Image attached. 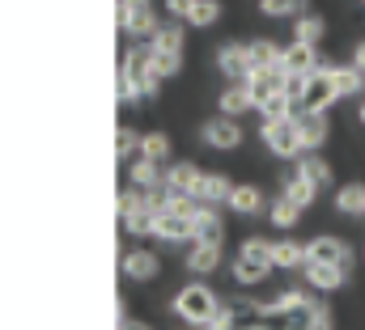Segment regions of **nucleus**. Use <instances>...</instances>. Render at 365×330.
Listing matches in <instances>:
<instances>
[{
	"label": "nucleus",
	"mask_w": 365,
	"mask_h": 330,
	"mask_svg": "<svg viewBox=\"0 0 365 330\" xmlns=\"http://www.w3.org/2000/svg\"><path fill=\"white\" fill-rule=\"evenodd\" d=\"M259 140H264V149H268L272 157H302V153H306V144H302V136H297L293 115H289V119H264Z\"/></svg>",
	"instance_id": "obj_1"
},
{
	"label": "nucleus",
	"mask_w": 365,
	"mask_h": 330,
	"mask_svg": "<svg viewBox=\"0 0 365 330\" xmlns=\"http://www.w3.org/2000/svg\"><path fill=\"white\" fill-rule=\"evenodd\" d=\"M217 305H221V301H217L204 284H187L179 297H175V314H179L187 326H204V322H212Z\"/></svg>",
	"instance_id": "obj_2"
},
{
	"label": "nucleus",
	"mask_w": 365,
	"mask_h": 330,
	"mask_svg": "<svg viewBox=\"0 0 365 330\" xmlns=\"http://www.w3.org/2000/svg\"><path fill=\"white\" fill-rule=\"evenodd\" d=\"M217 68H221V77H225V81L242 85L251 73H255L251 43H221V47H217Z\"/></svg>",
	"instance_id": "obj_3"
},
{
	"label": "nucleus",
	"mask_w": 365,
	"mask_h": 330,
	"mask_svg": "<svg viewBox=\"0 0 365 330\" xmlns=\"http://www.w3.org/2000/svg\"><path fill=\"white\" fill-rule=\"evenodd\" d=\"M200 140H204L208 149H217V153H230V149L242 144V123L230 119V115H217V119H208V123L200 127Z\"/></svg>",
	"instance_id": "obj_4"
},
{
	"label": "nucleus",
	"mask_w": 365,
	"mask_h": 330,
	"mask_svg": "<svg viewBox=\"0 0 365 330\" xmlns=\"http://www.w3.org/2000/svg\"><path fill=\"white\" fill-rule=\"evenodd\" d=\"M336 97H340V89L331 85V77H327V73H314V77L306 81V93H302L297 110H327Z\"/></svg>",
	"instance_id": "obj_5"
},
{
	"label": "nucleus",
	"mask_w": 365,
	"mask_h": 330,
	"mask_svg": "<svg viewBox=\"0 0 365 330\" xmlns=\"http://www.w3.org/2000/svg\"><path fill=\"white\" fill-rule=\"evenodd\" d=\"M319 73H327L331 77V85L340 89V97H353V93H365V73L357 68V64H319Z\"/></svg>",
	"instance_id": "obj_6"
},
{
	"label": "nucleus",
	"mask_w": 365,
	"mask_h": 330,
	"mask_svg": "<svg viewBox=\"0 0 365 330\" xmlns=\"http://www.w3.org/2000/svg\"><path fill=\"white\" fill-rule=\"evenodd\" d=\"M195 233V220L191 216H182V212H158V225H153V238L158 242H187Z\"/></svg>",
	"instance_id": "obj_7"
},
{
	"label": "nucleus",
	"mask_w": 365,
	"mask_h": 330,
	"mask_svg": "<svg viewBox=\"0 0 365 330\" xmlns=\"http://www.w3.org/2000/svg\"><path fill=\"white\" fill-rule=\"evenodd\" d=\"M319 51L314 43H289L284 47V73H297V77H314L319 73Z\"/></svg>",
	"instance_id": "obj_8"
},
{
	"label": "nucleus",
	"mask_w": 365,
	"mask_h": 330,
	"mask_svg": "<svg viewBox=\"0 0 365 330\" xmlns=\"http://www.w3.org/2000/svg\"><path fill=\"white\" fill-rule=\"evenodd\" d=\"M293 123H297V136H302L306 153L327 140V119H323V110H293Z\"/></svg>",
	"instance_id": "obj_9"
},
{
	"label": "nucleus",
	"mask_w": 365,
	"mask_h": 330,
	"mask_svg": "<svg viewBox=\"0 0 365 330\" xmlns=\"http://www.w3.org/2000/svg\"><path fill=\"white\" fill-rule=\"evenodd\" d=\"M128 182L136 191H153V186H166V165L162 161H149V157H136L132 169H128Z\"/></svg>",
	"instance_id": "obj_10"
},
{
	"label": "nucleus",
	"mask_w": 365,
	"mask_h": 330,
	"mask_svg": "<svg viewBox=\"0 0 365 330\" xmlns=\"http://www.w3.org/2000/svg\"><path fill=\"white\" fill-rule=\"evenodd\" d=\"M200 169L191 161H175V165H166V186L175 191V195H200Z\"/></svg>",
	"instance_id": "obj_11"
},
{
	"label": "nucleus",
	"mask_w": 365,
	"mask_h": 330,
	"mask_svg": "<svg viewBox=\"0 0 365 330\" xmlns=\"http://www.w3.org/2000/svg\"><path fill=\"white\" fill-rule=\"evenodd\" d=\"M158 26H162V21H158V13H153L149 4L136 9V13H128V17H119V30L132 34V38H140V43H149V38L158 34Z\"/></svg>",
	"instance_id": "obj_12"
},
{
	"label": "nucleus",
	"mask_w": 365,
	"mask_h": 330,
	"mask_svg": "<svg viewBox=\"0 0 365 330\" xmlns=\"http://www.w3.org/2000/svg\"><path fill=\"white\" fill-rule=\"evenodd\" d=\"M310 258L336 262V267H353V250H349V242H340V238H314L310 242Z\"/></svg>",
	"instance_id": "obj_13"
},
{
	"label": "nucleus",
	"mask_w": 365,
	"mask_h": 330,
	"mask_svg": "<svg viewBox=\"0 0 365 330\" xmlns=\"http://www.w3.org/2000/svg\"><path fill=\"white\" fill-rule=\"evenodd\" d=\"M344 275H349V267H336V262H319V258H310V262H306V280H310L314 288H323V292L340 288V284H344Z\"/></svg>",
	"instance_id": "obj_14"
},
{
	"label": "nucleus",
	"mask_w": 365,
	"mask_h": 330,
	"mask_svg": "<svg viewBox=\"0 0 365 330\" xmlns=\"http://www.w3.org/2000/svg\"><path fill=\"white\" fill-rule=\"evenodd\" d=\"M195 242H208V246H221V238H225V225H221V216L212 212V203H204L200 212H195V233H191Z\"/></svg>",
	"instance_id": "obj_15"
},
{
	"label": "nucleus",
	"mask_w": 365,
	"mask_h": 330,
	"mask_svg": "<svg viewBox=\"0 0 365 330\" xmlns=\"http://www.w3.org/2000/svg\"><path fill=\"white\" fill-rule=\"evenodd\" d=\"M158 271H162V262H158L153 250H132V254H123V275H128V280H153Z\"/></svg>",
	"instance_id": "obj_16"
},
{
	"label": "nucleus",
	"mask_w": 365,
	"mask_h": 330,
	"mask_svg": "<svg viewBox=\"0 0 365 330\" xmlns=\"http://www.w3.org/2000/svg\"><path fill=\"white\" fill-rule=\"evenodd\" d=\"M119 225H123V233H136V238H145V233H153V225H158V212L140 199L132 212H119Z\"/></svg>",
	"instance_id": "obj_17"
},
{
	"label": "nucleus",
	"mask_w": 365,
	"mask_h": 330,
	"mask_svg": "<svg viewBox=\"0 0 365 330\" xmlns=\"http://www.w3.org/2000/svg\"><path fill=\"white\" fill-rule=\"evenodd\" d=\"M221 115H230V119H238V115H247V110H255V97H251V89H247V81L242 85H230L225 93H221Z\"/></svg>",
	"instance_id": "obj_18"
},
{
	"label": "nucleus",
	"mask_w": 365,
	"mask_h": 330,
	"mask_svg": "<svg viewBox=\"0 0 365 330\" xmlns=\"http://www.w3.org/2000/svg\"><path fill=\"white\" fill-rule=\"evenodd\" d=\"M306 262H310V246H302V242H276L272 246V267H280V271H293Z\"/></svg>",
	"instance_id": "obj_19"
},
{
	"label": "nucleus",
	"mask_w": 365,
	"mask_h": 330,
	"mask_svg": "<svg viewBox=\"0 0 365 330\" xmlns=\"http://www.w3.org/2000/svg\"><path fill=\"white\" fill-rule=\"evenodd\" d=\"M230 195H234V182H230L225 174H204V178H200V199H204V203L217 208V203H230Z\"/></svg>",
	"instance_id": "obj_20"
},
{
	"label": "nucleus",
	"mask_w": 365,
	"mask_h": 330,
	"mask_svg": "<svg viewBox=\"0 0 365 330\" xmlns=\"http://www.w3.org/2000/svg\"><path fill=\"white\" fill-rule=\"evenodd\" d=\"M182 26H187V21H175V17L162 21L158 34L149 38V47H158V51H182V43H187V30H182Z\"/></svg>",
	"instance_id": "obj_21"
},
{
	"label": "nucleus",
	"mask_w": 365,
	"mask_h": 330,
	"mask_svg": "<svg viewBox=\"0 0 365 330\" xmlns=\"http://www.w3.org/2000/svg\"><path fill=\"white\" fill-rule=\"evenodd\" d=\"M251 60H255V68H284V43L255 38L251 43Z\"/></svg>",
	"instance_id": "obj_22"
},
{
	"label": "nucleus",
	"mask_w": 365,
	"mask_h": 330,
	"mask_svg": "<svg viewBox=\"0 0 365 330\" xmlns=\"http://www.w3.org/2000/svg\"><path fill=\"white\" fill-rule=\"evenodd\" d=\"M327 34V21L319 17V13H302V17H293V43H319Z\"/></svg>",
	"instance_id": "obj_23"
},
{
	"label": "nucleus",
	"mask_w": 365,
	"mask_h": 330,
	"mask_svg": "<svg viewBox=\"0 0 365 330\" xmlns=\"http://www.w3.org/2000/svg\"><path fill=\"white\" fill-rule=\"evenodd\" d=\"M280 182H284V195H289L293 203H302V208H310L314 195H319V182H310V178H302V174H289V178H280Z\"/></svg>",
	"instance_id": "obj_24"
},
{
	"label": "nucleus",
	"mask_w": 365,
	"mask_h": 330,
	"mask_svg": "<svg viewBox=\"0 0 365 330\" xmlns=\"http://www.w3.org/2000/svg\"><path fill=\"white\" fill-rule=\"evenodd\" d=\"M217 262H221V246H208V242H195V250L187 254V267H191L195 275L217 271Z\"/></svg>",
	"instance_id": "obj_25"
},
{
	"label": "nucleus",
	"mask_w": 365,
	"mask_h": 330,
	"mask_svg": "<svg viewBox=\"0 0 365 330\" xmlns=\"http://www.w3.org/2000/svg\"><path fill=\"white\" fill-rule=\"evenodd\" d=\"M149 68L162 77V81H170V77H179L182 68V51H158V47H149Z\"/></svg>",
	"instance_id": "obj_26"
},
{
	"label": "nucleus",
	"mask_w": 365,
	"mask_h": 330,
	"mask_svg": "<svg viewBox=\"0 0 365 330\" xmlns=\"http://www.w3.org/2000/svg\"><path fill=\"white\" fill-rule=\"evenodd\" d=\"M268 271H272V262H259V258L238 254V262H234V284H259Z\"/></svg>",
	"instance_id": "obj_27"
},
{
	"label": "nucleus",
	"mask_w": 365,
	"mask_h": 330,
	"mask_svg": "<svg viewBox=\"0 0 365 330\" xmlns=\"http://www.w3.org/2000/svg\"><path fill=\"white\" fill-rule=\"evenodd\" d=\"M230 208H234V212H242V216H255V212L264 208V195H259V186H234V195H230Z\"/></svg>",
	"instance_id": "obj_28"
},
{
	"label": "nucleus",
	"mask_w": 365,
	"mask_h": 330,
	"mask_svg": "<svg viewBox=\"0 0 365 330\" xmlns=\"http://www.w3.org/2000/svg\"><path fill=\"white\" fill-rule=\"evenodd\" d=\"M140 157H149V161H170V136L166 132H149V136H140Z\"/></svg>",
	"instance_id": "obj_29"
},
{
	"label": "nucleus",
	"mask_w": 365,
	"mask_h": 330,
	"mask_svg": "<svg viewBox=\"0 0 365 330\" xmlns=\"http://www.w3.org/2000/svg\"><path fill=\"white\" fill-rule=\"evenodd\" d=\"M336 212H344V216H365V186H344L340 195H336Z\"/></svg>",
	"instance_id": "obj_30"
},
{
	"label": "nucleus",
	"mask_w": 365,
	"mask_h": 330,
	"mask_svg": "<svg viewBox=\"0 0 365 330\" xmlns=\"http://www.w3.org/2000/svg\"><path fill=\"white\" fill-rule=\"evenodd\" d=\"M302 212H306L302 203H293L289 195H280V199L272 203V225H280V229H293V225L302 220Z\"/></svg>",
	"instance_id": "obj_31"
},
{
	"label": "nucleus",
	"mask_w": 365,
	"mask_h": 330,
	"mask_svg": "<svg viewBox=\"0 0 365 330\" xmlns=\"http://www.w3.org/2000/svg\"><path fill=\"white\" fill-rule=\"evenodd\" d=\"M297 174H302V178H310V182H319V186H323V182H331V165L323 161V157H310V153H302V157H297Z\"/></svg>",
	"instance_id": "obj_32"
},
{
	"label": "nucleus",
	"mask_w": 365,
	"mask_h": 330,
	"mask_svg": "<svg viewBox=\"0 0 365 330\" xmlns=\"http://www.w3.org/2000/svg\"><path fill=\"white\" fill-rule=\"evenodd\" d=\"M217 17H221V4H217V0H195V9H191L187 26H195V30H208V26H217Z\"/></svg>",
	"instance_id": "obj_33"
},
{
	"label": "nucleus",
	"mask_w": 365,
	"mask_h": 330,
	"mask_svg": "<svg viewBox=\"0 0 365 330\" xmlns=\"http://www.w3.org/2000/svg\"><path fill=\"white\" fill-rule=\"evenodd\" d=\"M259 13L264 17H302L306 0H259Z\"/></svg>",
	"instance_id": "obj_34"
},
{
	"label": "nucleus",
	"mask_w": 365,
	"mask_h": 330,
	"mask_svg": "<svg viewBox=\"0 0 365 330\" xmlns=\"http://www.w3.org/2000/svg\"><path fill=\"white\" fill-rule=\"evenodd\" d=\"M115 97H119V106H128V102H140L145 93H140V81L128 73V68H119V77H115Z\"/></svg>",
	"instance_id": "obj_35"
},
{
	"label": "nucleus",
	"mask_w": 365,
	"mask_h": 330,
	"mask_svg": "<svg viewBox=\"0 0 365 330\" xmlns=\"http://www.w3.org/2000/svg\"><path fill=\"white\" fill-rule=\"evenodd\" d=\"M293 110H297V102H293L289 93H276V97H268V102L259 106V115H264V119H289Z\"/></svg>",
	"instance_id": "obj_36"
},
{
	"label": "nucleus",
	"mask_w": 365,
	"mask_h": 330,
	"mask_svg": "<svg viewBox=\"0 0 365 330\" xmlns=\"http://www.w3.org/2000/svg\"><path fill=\"white\" fill-rule=\"evenodd\" d=\"M132 153H140V136L132 127H119L115 132V157L119 161H132Z\"/></svg>",
	"instance_id": "obj_37"
},
{
	"label": "nucleus",
	"mask_w": 365,
	"mask_h": 330,
	"mask_svg": "<svg viewBox=\"0 0 365 330\" xmlns=\"http://www.w3.org/2000/svg\"><path fill=\"white\" fill-rule=\"evenodd\" d=\"M238 254H247V258H259V262H272V246H268L264 238H251V242L238 250Z\"/></svg>",
	"instance_id": "obj_38"
},
{
	"label": "nucleus",
	"mask_w": 365,
	"mask_h": 330,
	"mask_svg": "<svg viewBox=\"0 0 365 330\" xmlns=\"http://www.w3.org/2000/svg\"><path fill=\"white\" fill-rule=\"evenodd\" d=\"M191 9H195V0H166V13H170L175 21H187Z\"/></svg>",
	"instance_id": "obj_39"
},
{
	"label": "nucleus",
	"mask_w": 365,
	"mask_h": 330,
	"mask_svg": "<svg viewBox=\"0 0 365 330\" xmlns=\"http://www.w3.org/2000/svg\"><path fill=\"white\" fill-rule=\"evenodd\" d=\"M314 330H331V314H327V305H314Z\"/></svg>",
	"instance_id": "obj_40"
},
{
	"label": "nucleus",
	"mask_w": 365,
	"mask_h": 330,
	"mask_svg": "<svg viewBox=\"0 0 365 330\" xmlns=\"http://www.w3.org/2000/svg\"><path fill=\"white\" fill-rule=\"evenodd\" d=\"M353 64H357V68L365 73V38L357 43V47H353Z\"/></svg>",
	"instance_id": "obj_41"
},
{
	"label": "nucleus",
	"mask_w": 365,
	"mask_h": 330,
	"mask_svg": "<svg viewBox=\"0 0 365 330\" xmlns=\"http://www.w3.org/2000/svg\"><path fill=\"white\" fill-rule=\"evenodd\" d=\"M119 330H149V326H145V322H132V318H123V322H119Z\"/></svg>",
	"instance_id": "obj_42"
},
{
	"label": "nucleus",
	"mask_w": 365,
	"mask_h": 330,
	"mask_svg": "<svg viewBox=\"0 0 365 330\" xmlns=\"http://www.w3.org/2000/svg\"><path fill=\"white\" fill-rule=\"evenodd\" d=\"M200 330H234V326H221V322H204Z\"/></svg>",
	"instance_id": "obj_43"
},
{
	"label": "nucleus",
	"mask_w": 365,
	"mask_h": 330,
	"mask_svg": "<svg viewBox=\"0 0 365 330\" xmlns=\"http://www.w3.org/2000/svg\"><path fill=\"white\" fill-rule=\"evenodd\" d=\"M357 119H361V123H365V102H361V110H357Z\"/></svg>",
	"instance_id": "obj_44"
},
{
	"label": "nucleus",
	"mask_w": 365,
	"mask_h": 330,
	"mask_svg": "<svg viewBox=\"0 0 365 330\" xmlns=\"http://www.w3.org/2000/svg\"><path fill=\"white\" fill-rule=\"evenodd\" d=\"M361 4H365V0H361Z\"/></svg>",
	"instance_id": "obj_45"
}]
</instances>
